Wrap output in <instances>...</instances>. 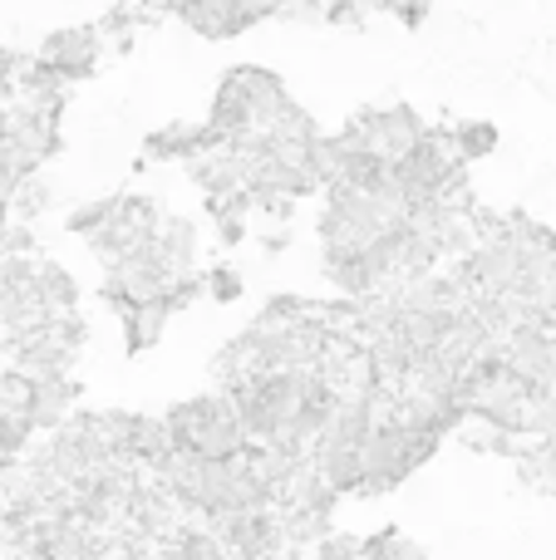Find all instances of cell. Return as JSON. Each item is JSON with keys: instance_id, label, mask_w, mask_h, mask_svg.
Returning <instances> with one entry per match:
<instances>
[{"instance_id": "e0dca14e", "label": "cell", "mask_w": 556, "mask_h": 560, "mask_svg": "<svg viewBox=\"0 0 556 560\" xmlns=\"http://www.w3.org/2000/svg\"><path fill=\"white\" fill-rule=\"evenodd\" d=\"M10 128V104H0V133Z\"/></svg>"}, {"instance_id": "2e32d148", "label": "cell", "mask_w": 556, "mask_h": 560, "mask_svg": "<svg viewBox=\"0 0 556 560\" xmlns=\"http://www.w3.org/2000/svg\"><path fill=\"white\" fill-rule=\"evenodd\" d=\"M360 546L364 541H355V536H325L315 560H360Z\"/></svg>"}, {"instance_id": "5bb4252c", "label": "cell", "mask_w": 556, "mask_h": 560, "mask_svg": "<svg viewBox=\"0 0 556 560\" xmlns=\"http://www.w3.org/2000/svg\"><path fill=\"white\" fill-rule=\"evenodd\" d=\"M20 74H25V59L0 45V104H10V98L20 94Z\"/></svg>"}, {"instance_id": "4fadbf2b", "label": "cell", "mask_w": 556, "mask_h": 560, "mask_svg": "<svg viewBox=\"0 0 556 560\" xmlns=\"http://www.w3.org/2000/svg\"><path fill=\"white\" fill-rule=\"evenodd\" d=\"M108 212H114V197H99V202H84L69 212V232L74 236H94L99 226L108 222Z\"/></svg>"}, {"instance_id": "5b68a950", "label": "cell", "mask_w": 556, "mask_h": 560, "mask_svg": "<svg viewBox=\"0 0 556 560\" xmlns=\"http://www.w3.org/2000/svg\"><path fill=\"white\" fill-rule=\"evenodd\" d=\"M350 128L364 138V143L374 148V153L384 158V163H399L404 153H414V148L424 143V138L433 133L429 124H424L419 114H414L409 104H390V108H370L364 118H350Z\"/></svg>"}, {"instance_id": "52a82bcc", "label": "cell", "mask_w": 556, "mask_h": 560, "mask_svg": "<svg viewBox=\"0 0 556 560\" xmlns=\"http://www.w3.org/2000/svg\"><path fill=\"white\" fill-rule=\"evenodd\" d=\"M222 138L207 128V118H173V124H163L158 133H148V158H183V163H193V158H202L207 148H217Z\"/></svg>"}, {"instance_id": "6da1fadb", "label": "cell", "mask_w": 556, "mask_h": 560, "mask_svg": "<svg viewBox=\"0 0 556 560\" xmlns=\"http://www.w3.org/2000/svg\"><path fill=\"white\" fill-rule=\"evenodd\" d=\"M163 433H167V453H177V457L232 463V457L252 453V443L242 433V418H236L227 394H202V398H187V404L167 408Z\"/></svg>"}, {"instance_id": "9a60e30c", "label": "cell", "mask_w": 556, "mask_h": 560, "mask_svg": "<svg viewBox=\"0 0 556 560\" xmlns=\"http://www.w3.org/2000/svg\"><path fill=\"white\" fill-rule=\"evenodd\" d=\"M202 290H212V300H236L242 295V276L232 266H217V271H202Z\"/></svg>"}, {"instance_id": "9c48e42d", "label": "cell", "mask_w": 556, "mask_h": 560, "mask_svg": "<svg viewBox=\"0 0 556 560\" xmlns=\"http://www.w3.org/2000/svg\"><path fill=\"white\" fill-rule=\"evenodd\" d=\"M153 246L167 256V266H173L177 276L197 271V222H187V217H163L153 232Z\"/></svg>"}, {"instance_id": "7c38bea8", "label": "cell", "mask_w": 556, "mask_h": 560, "mask_svg": "<svg viewBox=\"0 0 556 560\" xmlns=\"http://www.w3.org/2000/svg\"><path fill=\"white\" fill-rule=\"evenodd\" d=\"M35 418L25 408H0V453H20V447L35 438Z\"/></svg>"}, {"instance_id": "8992f818", "label": "cell", "mask_w": 556, "mask_h": 560, "mask_svg": "<svg viewBox=\"0 0 556 560\" xmlns=\"http://www.w3.org/2000/svg\"><path fill=\"white\" fill-rule=\"evenodd\" d=\"M99 45H104L99 25H69V30H55V35H45V45H39L35 59L59 79V84H74V79L94 74Z\"/></svg>"}, {"instance_id": "3957f363", "label": "cell", "mask_w": 556, "mask_h": 560, "mask_svg": "<svg viewBox=\"0 0 556 560\" xmlns=\"http://www.w3.org/2000/svg\"><path fill=\"white\" fill-rule=\"evenodd\" d=\"M158 222H163V212H158L153 197L114 192V212H108V222L89 236V246H94L104 261H118V256H128V252H138V246L153 242Z\"/></svg>"}, {"instance_id": "7a4b0ae2", "label": "cell", "mask_w": 556, "mask_h": 560, "mask_svg": "<svg viewBox=\"0 0 556 560\" xmlns=\"http://www.w3.org/2000/svg\"><path fill=\"white\" fill-rule=\"evenodd\" d=\"M439 447V433L399 418L394 408H384V418L374 423L370 443H364V487L360 492H390L399 487L424 457Z\"/></svg>"}, {"instance_id": "277c9868", "label": "cell", "mask_w": 556, "mask_h": 560, "mask_svg": "<svg viewBox=\"0 0 556 560\" xmlns=\"http://www.w3.org/2000/svg\"><path fill=\"white\" fill-rule=\"evenodd\" d=\"M217 526V541L227 546L232 560H281L286 551V516L281 506H256V512H236L222 516Z\"/></svg>"}, {"instance_id": "30bf717a", "label": "cell", "mask_w": 556, "mask_h": 560, "mask_svg": "<svg viewBox=\"0 0 556 560\" xmlns=\"http://www.w3.org/2000/svg\"><path fill=\"white\" fill-rule=\"evenodd\" d=\"M449 143L459 153V163H478V158L498 153V128L488 118H463V124L449 128Z\"/></svg>"}, {"instance_id": "8fae6325", "label": "cell", "mask_w": 556, "mask_h": 560, "mask_svg": "<svg viewBox=\"0 0 556 560\" xmlns=\"http://www.w3.org/2000/svg\"><path fill=\"white\" fill-rule=\"evenodd\" d=\"M360 560H429V556H424V546H414L409 536L380 532V536H370V541L360 546Z\"/></svg>"}, {"instance_id": "ba28073f", "label": "cell", "mask_w": 556, "mask_h": 560, "mask_svg": "<svg viewBox=\"0 0 556 560\" xmlns=\"http://www.w3.org/2000/svg\"><path fill=\"white\" fill-rule=\"evenodd\" d=\"M177 310V295L167 290L163 300H143V305H128L118 310L124 315V329H128V354H143V349H153L158 339H163V325L167 315Z\"/></svg>"}]
</instances>
